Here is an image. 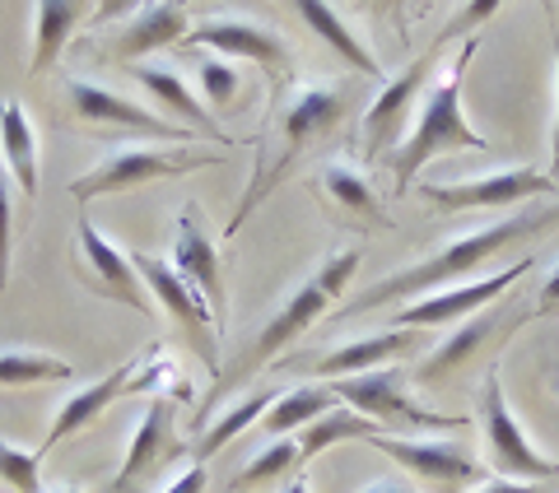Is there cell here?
<instances>
[{
  "label": "cell",
  "mask_w": 559,
  "mask_h": 493,
  "mask_svg": "<svg viewBox=\"0 0 559 493\" xmlns=\"http://www.w3.org/2000/svg\"><path fill=\"white\" fill-rule=\"evenodd\" d=\"M559 224V205H532V209H513L509 219L489 224V228H476V233L466 238H452L448 246H439L433 256H425L419 266H406L396 275H382L378 285H369L359 298H349V303L341 308V322H349V316H364L373 312L382 303H406V298H429L439 285H452V279H466L476 266H485V261H495L503 246L513 242H527V238H540L550 233V228Z\"/></svg>",
  "instance_id": "obj_1"
},
{
  "label": "cell",
  "mask_w": 559,
  "mask_h": 493,
  "mask_svg": "<svg viewBox=\"0 0 559 493\" xmlns=\"http://www.w3.org/2000/svg\"><path fill=\"white\" fill-rule=\"evenodd\" d=\"M476 43H466L457 57H452L439 75L429 80L425 98H419V117L411 135H401V145L392 154V172H396V191H411L415 172L439 158L443 149H489V140L471 127L466 112H462V80H466V61Z\"/></svg>",
  "instance_id": "obj_2"
},
{
  "label": "cell",
  "mask_w": 559,
  "mask_h": 493,
  "mask_svg": "<svg viewBox=\"0 0 559 493\" xmlns=\"http://www.w3.org/2000/svg\"><path fill=\"white\" fill-rule=\"evenodd\" d=\"M349 112V94L341 89V84H308V89L294 94V103L285 108V117H280V135H285V145H280V154L271 158V164H261V172L252 178V187L242 191V201L234 209L229 219V238L242 228V219L252 215V209L261 205L275 191V182L285 178V172L299 164V154L312 145V140H322L341 127V117Z\"/></svg>",
  "instance_id": "obj_3"
},
{
  "label": "cell",
  "mask_w": 559,
  "mask_h": 493,
  "mask_svg": "<svg viewBox=\"0 0 559 493\" xmlns=\"http://www.w3.org/2000/svg\"><path fill=\"white\" fill-rule=\"evenodd\" d=\"M359 246L355 252H336V256H326L322 261V270L318 275H308L299 289L289 293V303L280 308L266 326L257 330V340H252V349H248V363L238 368V377L242 373H252V368H266V363H275V354L280 349H289L294 340L304 336V330L318 322V316L331 308V298H341L345 289H349V279H355V270H359Z\"/></svg>",
  "instance_id": "obj_4"
},
{
  "label": "cell",
  "mask_w": 559,
  "mask_h": 493,
  "mask_svg": "<svg viewBox=\"0 0 559 493\" xmlns=\"http://www.w3.org/2000/svg\"><path fill=\"white\" fill-rule=\"evenodd\" d=\"M224 154H205V149H117L108 154L94 172L70 182L75 201H94V196H112V191H131L145 182H164V178H187V172L215 168Z\"/></svg>",
  "instance_id": "obj_5"
},
{
  "label": "cell",
  "mask_w": 559,
  "mask_h": 493,
  "mask_svg": "<svg viewBox=\"0 0 559 493\" xmlns=\"http://www.w3.org/2000/svg\"><path fill=\"white\" fill-rule=\"evenodd\" d=\"M341 405H349L355 414L373 419V424H396V429H462L466 419L462 414H439V410H425L415 396H406V373L392 363V368H373V373H359V377H345L331 386Z\"/></svg>",
  "instance_id": "obj_6"
},
{
  "label": "cell",
  "mask_w": 559,
  "mask_h": 493,
  "mask_svg": "<svg viewBox=\"0 0 559 493\" xmlns=\"http://www.w3.org/2000/svg\"><path fill=\"white\" fill-rule=\"evenodd\" d=\"M480 424H485V437H489V461L495 470H503V480H522V484H559V461L540 456L522 424L513 419L509 400H503V386L499 377L489 373L485 377V392H480Z\"/></svg>",
  "instance_id": "obj_7"
},
{
  "label": "cell",
  "mask_w": 559,
  "mask_h": 493,
  "mask_svg": "<svg viewBox=\"0 0 559 493\" xmlns=\"http://www.w3.org/2000/svg\"><path fill=\"white\" fill-rule=\"evenodd\" d=\"M131 266L140 275V285H145V293L159 298V308L173 316V322L182 326V336L197 345V354L210 363V368H219V340H215V312L205 308V298L187 285V279L168 266L164 256H150V252H131Z\"/></svg>",
  "instance_id": "obj_8"
},
{
  "label": "cell",
  "mask_w": 559,
  "mask_h": 493,
  "mask_svg": "<svg viewBox=\"0 0 559 493\" xmlns=\"http://www.w3.org/2000/svg\"><path fill=\"white\" fill-rule=\"evenodd\" d=\"M187 43L191 47H210L224 61H238V57L257 61L275 84L289 75V43L280 38L271 24L252 20V14H215V20H205V24H191Z\"/></svg>",
  "instance_id": "obj_9"
},
{
  "label": "cell",
  "mask_w": 559,
  "mask_h": 493,
  "mask_svg": "<svg viewBox=\"0 0 559 493\" xmlns=\"http://www.w3.org/2000/svg\"><path fill=\"white\" fill-rule=\"evenodd\" d=\"M419 196L439 209H509L522 201L550 196V178L536 168H503V172H485L471 182H425Z\"/></svg>",
  "instance_id": "obj_10"
},
{
  "label": "cell",
  "mask_w": 559,
  "mask_h": 493,
  "mask_svg": "<svg viewBox=\"0 0 559 493\" xmlns=\"http://www.w3.org/2000/svg\"><path fill=\"white\" fill-rule=\"evenodd\" d=\"M532 270V256H522L518 266H509L503 275H489V279H476V285H452L443 293H429L419 298V303H406L392 326L396 330H429V326H448V322H466V316H476L480 308H489L495 298H503V289L518 285L522 275Z\"/></svg>",
  "instance_id": "obj_11"
},
{
  "label": "cell",
  "mask_w": 559,
  "mask_h": 493,
  "mask_svg": "<svg viewBox=\"0 0 559 493\" xmlns=\"http://www.w3.org/2000/svg\"><path fill=\"white\" fill-rule=\"evenodd\" d=\"M369 447H378L382 456H392L401 470H411V474H419V480H429L439 493H457V489L480 480V461L462 443H415V437L373 433Z\"/></svg>",
  "instance_id": "obj_12"
},
{
  "label": "cell",
  "mask_w": 559,
  "mask_h": 493,
  "mask_svg": "<svg viewBox=\"0 0 559 493\" xmlns=\"http://www.w3.org/2000/svg\"><path fill=\"white\" fill-rule=\"evenodd\" d=\"M443 43L448 38H439V43L425 51V57H415L396 80L382 84V94L373 98V108L364 112V154H369V158H382V154L392 149V140L401 131V117L411 112V103L425 94V84L433 80V70H439V61H433V57L443 51Z\"/></svg>",
  "instance_id": "obj_13"
},
{
  "label": "cell",
  "mask_w": 559,
  "mask_h": 493,
  "mask_svg": "<svg viewBox=\"0 0 559 493\" xmlns=\"http://www.w3.org/2000/svg\"><path fill=\"white\" fill-rule=\"evenodd\" d=\"M66 94H70V108H75L80 121H90V127H121V131H140V135H159V140H191L187 127L178 121H168L159 112L140 108V103L121 98L117 89L108 84H94V80H66Z\"/></svg>",
  "instance_id": "obj_14"
},
{
  "label": "cell",
  "mask_w": 559,
  "mask_h": 493,
  "mask_svg": "<svg viewBox=\"0 0 559 493\" xmlns=\"http://www.w3.org/2000/svg\"><path fill=\"white\" fill-rule=\"evenodd\" d=\"M425 345V330H378L369 340H355V345H341L331 349V354H318V359H280L285 368H304L312 377H359V373H373V368H392L396 359L415 354V349Z\"/></svg>",
  "instance_id": "obj_15"
},
{
  "label": "cell",
  "mask_w": 559,
  "mask_h": 493,
  "mask_svg": "<svg viewBox=\"0 0 559 493\" xmlns=\"http://www.w3.org/2000/svg\"><path fill=\"white\" fill-rule=\"evenodd\" d=\"M75 238H80L84 266H90V275H94V289L103 298H112V303H127L135 312H150V293H145V285H140L131 256L103 238L98 228H94V219H80V233Z\"/></svg>",
  "instance_id": "obj_16"
},
{
  "label": "cell",
  "mask_w": 559,
  "mask_h": 493,
  "mask_svg": "<svg viewBox=\"0 0 559 493\" xmlns=\"http://www.w3.org/2000/svg\"><path fill=\"white\" fill-rule=\"evenodd\" d=\"M173 270H178L191 289L205 298V308L215 312V322H224V285H219V256L210 238L201 233L197 215H191V205L182 209L178 219V238H173Z\"/></svg>",
  "instance_id": "obj_17"
},
{
  "label": "cell",
  "mask_w": 559,
  "mask_h": 493,
  "mask_svg": "<svg viewBox=\"0 0 559 493\" xmlns=\"http://www.w3.org/2000/svg\"><path fill=\"white\" fill-rule=\"evenodd\" d=\"M178 452V443H173V405L154 396L145 410H140V424L131 433V447H127V461H121L117 480H112V493H127L131 484H140L145 474L164 461V456Z\"/></svg>",
  "instance_id": "obj_18"
},
{
  "label": "cell",
  "mask_w": 559,
  "mask_h": 493,
  "mask_svg": "<svg viewBox=\"0 0 559 493\" xmlns=\"http://www.w3.org/2000/svg\"><path fill=\"white\" fill-rule=\"evenodd\" d=\"M509 330H518V316H499V312H476L466 316V326L457 330L452 340H443L439 349H433V359H425L415 368V382L419 386H439L443 377H452L457 368H466L471 359L485 349V340L495 336H509Z\"/></svg>",
  "instance_id": "obj_19"
},
{
  "label": "cell",
  "mask_w": 559,
  "mask_h": 493,
  "mask_svg": "<svg viewBox=\"0 0 559 493\" xmlns=\"http://www.w3.org/2000/svg\"><path fill=\"white\" fill-rule=\"evenodd\" d=\"M140 363L145 359H127V363H117L112 373H103L94 386H84V392H75L66 405H61V414L51 419V433H47V447H57V443H66V437H75L80 429H90L94 419L108 410V405L117 400V396H127L131 392V382H135V373H140Z\"/></svg>",
  "instance_id": "obj_20"
},
{
  "label": "cell",
  "mask_w": 559,
  "mask_h": 493,
  "mask_svg": "<svg viewBox=\"0 0 559 493\" xmlns=\"http://www.w3.org/2000/svg\"><path fill=\"white\" fill-rule=\"evenodd\" d=\"M187 33H191L187 10L154 0V5L131 10L127 28H121L117 43H112V57H117V61H140V57H150V51H159V47H168V43H187Z\"/></svg>",
  "instance_id": "obj_21"
},
{
  "label": "cell",
  "mask_w": 559,
  "mask_h": 493,
  "mask_svg": "<svg viewBox=\"0 0 559 493\" xmlns=\"http://www.w3.org/2000/svg\"><path fill=\"white\" fill-rule=\"evenodd\" d=\"M131 75L145 84L150 98L164 103V117H182L187 131H205V140H219V145H229V135H224L215 127V117H210V108L201 98H191V89L182 84V75H173V70H159V65H131Z\"/></svg>",
  "instance_id": "obj_22"
},
{
  "label": "cell",
  "mask_w": 559,
  "mask_h": 493,
  "mask_svg": "<svg viewBox=\"0 0 559 493\" xmlns=\"http://www.w3.org/2000/svg\"><path fill=\"white\" fill-rule=\"evenodd\" d=\"M0 158H5V172H14L24 196H38V135H33V121L20 103H0Z\"/></svg>",
  "instance_id": "obj_23"
},
{
  "label": "cell",
  "mask_w": 559,
  "mask_h": 493,
  "mask_svg": "<svg viewBox=\"0 0 559 493\" xmlns=\"http://www.w3.org/2000/svg\"><path fill=\"white\" fill-rule=\"evenodd\" d=\"M294 10H299V20H304L312 33H318V38H326L331 47H336V57H341L345 65H355L359 75H369V80H382V65L373 61V51L355 38V28L341 20L336 5H326V0H299Z\"/></svg>",
  "instance_id": "obj_24"
},
{
  "label": "cell",
  "mask_w": 559,
  "mask_h": 493,
  "mask_svg": "<svg viewBox=\"0 0 559 493\" xmlns=\"http://www.w3.org/2000/svg\"><path fill=\"white\" fill-rule=\"evenodd\" d=\"M336 392L331 386H294V392L285 396H275V405L266 414H261V433H271V437H289V433H304L308 424H318L322 414L336 410Z\"/></svg>",
  "instance_id": "obj_25"
},
{
  "label": "cell",
  "mask_w": 559,
  "mask_h": 493,
  "mask_svg": "<svg viewBox=\"0 0 559 493\" xmlns=\"http://www.w3.org/2000/svg\"><path fill=\"white\" fill-rule=\"evenodd\" d=\"M373 433H382L373 419L355 414L349 405H336L331 414H322L318 424H308L299 433V461H312V456H322L326 447H336V443H369Z\"/></svg>",
  "instance_id": "obj_26"
},
{
  "label": "cell",
  "mask_w": 559,
  "mask_h": 493,
  "mask_svg": "<svg viewBox=\"0 0 559 493\" xmlns=\"http://www.w3.org/2000/svg\"><path fill=\"white\" fill-rule=\"evenodd\" d=\"M80 5H70V0H43L38 10H33V75H43V70H51L57 65V57H61V47H66V38L75 33V24H80Z\"/></svg>",
  "instance_id": "obj_27"
},
{
  "label": "cell",
  "mask_w": 559,
  "mask_h": 493,
  "mask_svg": "<svg viewBox=\"0 0 559 493\" xmlns=\"http://www.w3.org/2000/svg\"><path fill=\"white\" fill-rule=\"evenodd\" d=\"M322 187H326V196L345 209V215H359V219H369V224H378V228L388 224V215L378 209V196L369 191V182H364L359 168L326 164V168H322Z\"/></svg>",
  "instance_id": "obj_28"
},
{
  "label": "cell",
  "mask_w": 559,
  "mask_h": 493,
  "mask_svg": "<svg viewBox=\"0 0 559 493\" xmlns=\"http://www.w3.org/2000/svg\"><path fill=\"white\" fill-rule=\"evenodd\" d=\"M75 368L43 349H0V386H38V382H66Z\"/></svg>",
  "instance_id": "obj_29"
},
{
  "label": "cell",
  "mask_w": 559,
  "mask_h": 493,
  "mask_svg": "<svg viewBox=\"0 0 559 493\" xmlns=\"http://www.w3.org/2000/svg\"><path fill=\"white\" fill-rule=\"evenodd\" d=\"M271 405H275V392H252V396H242L238 405H234V410L229 414H224L219 419V424L215 429H210L205 437H201V443H197V452L205 456V461H210V456H215V452H224V447H229L234 443V437L238 433H248L252 424H261V414H266L271 410Z\"/></svg>",
  "instance_id": "obj_30"
},
{
  "label": "cell",
  "mask_w": 559,
  "mask_h": 493,
  "mask_svg": "<svg viewBox=\"0 0 559 493\" xmlns=\"http://www.w3.org/2000/svg\"><path fill=\"white\" fill-rule=\"evenodd\" d=\"M299 466H304V461H299V443H294V437H275L266 452H257V456H252V466L242 470L229 489L242 493V489L266 484V480H294V474H299Z\"/></svg>",
  "instance_id": "obj_31"
},
{
  "label": "cell",
  "mask_w": 559,
  "mask_h": 493,
  "mask_svg": "<svg viewBox=\"0 0 559 493\" xmlns=\"http://www.w3.org/2000/svg\"><path fill=\"white\" fill-rule=\"evenodd\" d=\"M197 75H201V94H205L210 108H229V103H238L242 75H238V70L224 61V57H205Z\"/></svg>",
  "instance_id": "obj_32"
},
{
  "label": "cell",
  "mask_w": 559,
  "mask_h": 493,
  "mask_svg": "<svg viewBox=\"0 0 559 493\" xmlns=\"http://www.w3.org/2000/svg\"><path fill=\"white\" fill-rule=\"evenodd\" d=\"M0 480H5L14 493H38V489H43L38 456L10 447V443H0Z\"/></svg>",
  "instance_id": "obj_33"
},
{
  "label": "cell",
  "mask_w": 559,
  "mask_h": 493,
  "mask_svg": "<svg viewBox=\"0 0 559 493\" xmlns=\"http://www.w3.org/2000/svg\"><path fill=\"white\" fill-rule=\"evenodd\" d=\"M10 256H14V187L0 168V289L10 285Z\"/></svg>",
  "instance_id": "obj_34"
},
{
  "label": "cell",
  "mask_w": 559,
  "mask_h": 493,
  "mask_svg": "<svg viewBox=\"0 0 559 493\" xmlns=\"http://www.w3.org/2000/svg\"><path fill=\"white\" fill-rule=\"evenodd\" d=\"M164 493H205V466H191V470H182L178 480H173Z\"/></svg>",
  "instance_id": "obj_35"
},
{
  "label": "cell",
  "mask_w": 559,
  "mask_h": 493,
  "mask_svg": "<svg viewBox=\"0 0 559 493\" xmlns=\"http://www.w3.org/2000/svg\"><path fill=\"white\" fill-rule=\"evenodd\" d=\"M480 493H559L555 484H522V480H495V484H485Z\"/></svg>",
  "instance_id": "obj_36"
},
{
  "label": "cell",
  "mask_w": 559,
  "mask_h": 493,
  "mask_svg": "<svg viewBox=\"0 0 559 493\" xmlns=\"http://www.w3.org/2000/svg\"><path fill=\"white\" fill-rule=\"evenodd\" d=\"M355 493H415L406 480H392V474H382V480H373L369 489H355Z\"/></svg>",
  "instance_id": "obj_37"
},
{
  "label": "cell",
  "mask_w": 559,
  "mask_h": 493,
  "mask_svg": "<svg viewBox=\"0 0 559 493\" xmlns=\"http://www.w3.org/2000/svg\"><path fill=\"white\" fill-rule=\"evenodd\" d=\"M540 308H559V266L550 270V279H546V289H540Z\"/></svg>",
  "instance_id": "obj_38"
},
{
  "label": "cell",
  "mask_w": 559,
  "mask_h": 493,
  "mask_svg": "<svg viewBox=\"0 0 559 493\" xmlns=\"http://www.w3.org/2000/svg\"><path fill=\"white\" fill-rule=\"evenodd\" d=\"M555 70H559V43H555ZM555 172H559V117H555Z\"/></svg>",
  "instance_id": "obj_39"
},
{
  "label": "cell",
  "mask_w": 559,
  "mask_h": 493,
  "mask_svg": "<svg viewBox=\"0 0 559 493\" xmlns=\"http://www.w3.org/2000/svg\"><path fill=\"white\" fill-rule=\"evenodd\" d=\"M285 493H308V474L299 470V474H294V480H289V489Z\"/></svg>",
  "instance_id": "obj_40"
}]
</instances>
